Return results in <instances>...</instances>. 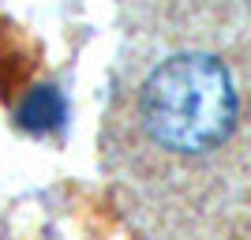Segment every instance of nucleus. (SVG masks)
Returning a JSON list of instances; mask_svg holds the SVG:
<instances>
[{"label":"nucleus","mask_w":251,"mask_h":240,"mask_svg":"<svg viewBox=\"0 0 251 240\" xmlns=\"http://www.w3.org/2000/svg\"><path fill=\"white\" fill-rule=\"evenodd\" d=\"M143 120L157 143L180 154L218 146L236 120L229 72L202 53L165 60L143 86Z\"/></svg>","instance_id":"nucleus-1"},{"label":"nucleus","mask_w":251,"mask_h":240,"mask_svg":"<svg viewBox=\"0 0 251 240\" xmlns=\"http://www.w3.org/2000/svg\"><path fill=\"white\" fill-rule=\"evenodd\" d=\"M19 120H23V128H30V132H49V128H56L64 120V98H60V90H52V86H38V90L26 98V105L19 109Z\"/></svg>","instance_id":"nucleus-2"}]
</instances>
